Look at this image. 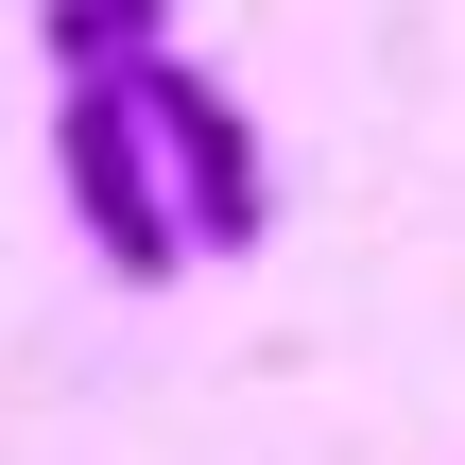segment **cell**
<instances>
[{
  "label": "cell",
  "mask_w": 465,
  "mask_h": 465,
  "mask_svg": "<svg viewBox=\"0 0 465 465\" xmlns=\"http://www.w3.org/2000/svg\"><path fill=\"white\" fill-rule=\"evenodd\" d=\"M104 86L138 104V138H155V173H173L190 259H259V242H276V155H259L242 86H224V69H190V52H138V69H104Z\"/></svg>",
  "instance_id": "obj_1"
},
{
  "label": "cell",
  "mask_w": 465,
  "mask_h": 465,
  "mask_svg": "<svg viewBox=\"0 0 465 465\" xmlns=\"http://www.w3.org/2000/svg\"><path fill=\"white\" fill-rule=\"evenodd\" d=\"M52 190H69V224H86V259H104L121 293H173V276H190L173 173H155V138H138L121 86H52Z\"/></svg>",
  "instance_id": "obj_2"
},
{
  "label": "cell",
  "mask_w": 465,
  "mask_h": 465,
  "mask_svg": "<svg viewBox=\"0 0 465 465\" xmlns=\"http://www.w3.org/2000/svg\"><path fill=\"white\" fill-rule=\"evenodd\" d=\"M35 52H52V86H104V69L173 52V0H35Z\"/></svg>",
  "instance_id": "obj_3"
}]
</instances>
